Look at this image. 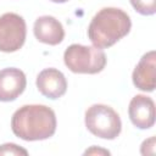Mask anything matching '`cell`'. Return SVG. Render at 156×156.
I'll use <instances>...</instances> for the list:
<instances>
[{
	"mask_svg": "<svg viewBox=\"0 0 156 156\" xmlns=\"http://www.w3.org/2000/svg\"><path fill=\"white\" fill-rule=\"evenodd\" d=\"M11 129L26 141L48 139L56 130L55 112L45 105H24L13 113Z\"/></svg>",
	"mask_w": 156,
	"mask_h": 156,
	"instance_id": "1",
	"label": "cell"
},
{
	"mask_svg": "<svg viewBox=\"0 0 156 156\" xmlns=\"http://www.w3.org/2000/svg\"><path fill=\"white\" fill-rule=\"evenodd\" d=\"M132 27L130 17L121 9L104 7L91 20L88 37L94 46L106 49L126 37Z\"/></svg>",
	"mask_w": 156,
	"mask_h": 156,
	"instance_id": "2",
	"label": "cell"
},
{
	"mask_svg": "<svg viewBox=\"0 0 156 156\" xmlns=\"http://www.w3.org/2000/svg\"><path fill=\"white\" fill-rule=\"evenodd\" d=\"M65 65L74 73L95 74L104 69L106 55L102 49L80 44L69 45L63 54Z\"/></svg>",
	"mask_w": 156,
	"mask_h": 156,
	"instance_id": "3",
	"label": "cell"
},
{
	"mask_svg": "<svg viewBox=\"0 0 156 156\" xmlns=\"http://www.w3.org/2000/svg\"><path fill=\"white\" fill-rule=\"evenodd\" d=\"M85 127L91 134L111 140L119 135L122 123L118 113L112 107L95 104L85 112Z\"/></svg>",
	"mask_w": 156,
	"mask_h": 156,
	"instance_id": "4",
	"label": "cell"
},
{
	"mask_svg": "<svg viewBox=\"0 0 156 156\" xmlns=\"http://www.w3.org/2000/svg\"><path fill=\"white\" fill-rule=\"evenodd\" d=\"M27 27L23 17L7 12L0 16V51L15 52L20 50L26 40Z\"/></svg>",
	"mask_w": 156,
	"mask_h": 156,
	"instance_id": "5",
	"label": "cell"
},
{
	"mask_svg": "<svg viewBox=\"0 0 156 156\" xmlns=\"http://www.w3.org/2000/svg\"><path fill=\"white\" fill-rule=\"evenodd\" d=\"M132 123L139 129H147L155 123V102L146 95H135L128 107Z\"/></svg>",
	"mask_w": 156,
	"mask_h": 156,
	"instance_id": "6",
	"label": "cell"
},
{
	"mask_svg": "<svg viewBox=\"0 0 156 156\" xmlns=\"http://www.w3.org/2000/svg\"><path fill=\"white\" fill-rule=\"evenodd\" d=\"M26 74L15 67L0 71V101L7 102L17 99L26 89Z\"/></svg>",
	"mask_w": 156,
	"mask_h": 156,
	"instance_id": "7",
	"label": "cell"
},
{
	"mask_svg": "<svg viewBox=\"0 0 156 156\" xmlns=\"http://www.w3.org/2000/svg\"><path fill=\"white\" fill-rule=\"evenodd\" d=\"M37 88L49 99H58L67 90V80L63 73L56 68H45L37 77Z\"/></svg>",
	"mask_w": 156,
	"mask_h": 156,
	"instance_id": "8",
	"label": "cell"
},
{
	"mask_svg": "<svg viewBox=\"0 0 156 156\" xmlns=\"http://www.w3.org/2000/svg\"><path fill=\"white\" fill-rule=\"evenodd\" d=\"M133 83L143 91H154L156 85V52L154 50L143 55L133 71Z\"/></svg>",
	"mask_w": 156,
	"mask_h": 156,
	"instance_id": "9",
	"label": "cell"
},
{
	"mask_svg": "<svg viewBox=\"0 0 156 156\" xmlns=\"http://www.w3.org/2000/svg\"><path fill=\"white\" fill-rule=\"evenodd\" d=\"M34 35L35 38L49 45H57L63 40L65 30L62 24L52 16H41L34 22Z\"/></svg>",
	"mask_w": 156,
	"mask_h": 156,
	"instance_id": "10",
	"label": "cell"
},
{
	"mask_svg": "<svg viewBox=\"0 0 156 156\" xmlns=\"http://www.w3.org/2000/svg\"><path fill=\"white\" fill-rule=\"evenodd\" d=\"M132 6L140 15L150 16L156 12V0H129Z\"/></svg>",
	"mask_w": 156,
	"mask_h": 156,
	"instance_id": "11",
	"label": "cell"
},
{
	"mask_svg": "<svg viewBox=\"0 0 156 156\" xmlns=\"http://www.w3.org/2000/svg\"><path fill=\"white\" fill-rule=\"evenodd\" d=\"M0 155H28V151L20 147L16 144L9 143V144H4L0 145Z\"/></svg>",
	"mask_w": 156,
	"mask_h": 156,
	"instance_id": "12",
	"label": "cell"
},
{
	"mask_svg": "<svg viewBox=\"0 0 156 156\" xmlns=\"http://www.w3.org/2000/svg\"><path fill=\"white\" fill-rule=\"evenodd\" d=\"M140 151H141L143 155H154L155 154V136H151V138L146 139L141 144Z\"/></svg>",
	"mask_w": 156,
	"mask_h": 156,
	"instance_id": "13",
	"label": "cell"
},
{
	"mask_svg": "<svg viewBox=\"0 0 156 156\" xmlns=\"http://www.w3.org/2000/svg\"><path fill=\"white\" fill-rule=\"evenodd\" d=\"M84 154H85V155H91V154H105V155H110L108 151H106V150H100V149H96V147H91V149L87 150Z\"/></svg>",
	"mask_w": 156,
	"mask_h": 156,
	"instance_id": "14",
	"label": "cell"
},
{
	"mask_svg": "<svg viewBox=\"0 0 156 156\" xmlns=\"http://www.w3.org/2000/svg\"><path fill=\"white\" fill-rule=\"evenodd\" d=\"M51 1H54V2H66L68 0H51Z\"/></svg>",
	"mask_w": 156,
	"mask_h": 156,
	"instance_id": "15",
	"label": "cell"
}]
</instances>
